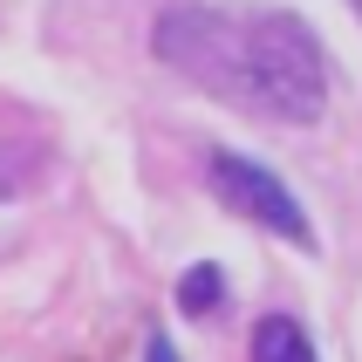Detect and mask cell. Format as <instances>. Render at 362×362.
Masks as SVG:
<instances>
[{"instance_id": "obj_1", "label": "cell", "mask_w": 362, "mask_h": 362, "mask_svg": "<svg viewBox=\"0 0 362 362\" xmlns=\"http://www.w3.org/2000/svg\"><path fill=\"white\" fill-rule=\"evenodd\" d=\"M158 55L185 82L274 123H315L328 110V62L301 14L171 0L158 14Z\"/></svg>"}, {"instance_id": "obj_2", "label": "cell", "mask_w": 362, "mask_h": 362, "mask_svg": "<svg viewBox=\"0 0 362 362\" xmlns=\"http://www.w3.org/2000/svg\"><path fill=\"white\" fill-rule=\"evenodd\" d=\"M205 185H212L240 219L267 226V233H281V240H294V246H315V226H308L301 199H294L267 164L240 158V151H212V158H205Z\"/></svg>"}, {"instance_id": "obj_3", "label": "cell", "mask_w": 362, "mask_h": 362, "mask_svg": "<svg viewBox=\"0 0 362 362\" xmlns=\"http://www.w3.org/2000/svg\"><path fill=\"white\" fill-rule=\"evenodd\" d=\"M246 356L253 362H315V342H308V328L294 315H267V322H253V349Z\"/></svg>"}, {"instance_id": "obj_4", "label": "cell", "mask_w": 362, "mask_h": 362, "mask_svg": "<svg viewBox=\"0 0 362 362\" xmlns=\"http://www.w3.org/2000/svg\"><path fill=\"white\" fill-rule=\"evenodd\" d=\"M219 294H226V274H219L212 260H199V267L178 281V308H185V315H212V308H219Z\"/></svg>"}, {"instance_id": "obj_5", "label": "cell", "mask_w": 362, "mask_h": 362, "mask_svg": "<svg viewBox=\"0 0 362 362\" xmlns=\"http://www.w3.org/2000/svg\"><path fill=\"white\" fill-rule=\"evenodd\" d=\"M144 362H185V356L171 349V335H151V342H144Z\"/></svg>"}]
</instances>
